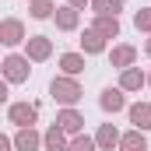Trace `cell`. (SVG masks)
<instances>
[{
  "label": "cell",
  "mask_w": 151,
  "mask_h": 151,
  "mask_svg": "<svg viewBox=\"0 0 151 151\" xmlns=\"http://www.w3.org/2000/svg\"><path fill=\"white\" fill-rule=\"evenodd\" d=\"M53 91H56L63 102H74V99H77V88H74V84H63V81H60V84H53Z\"/></svg>",
  "instance_id": "cell-1"
},
{
  "label": "cell",
  "mask_w": 151,
  "mask_h": 151,
  "mask_svg": "<svg viewBox=\"0 0 151 151\" xmlns=\"http://www.w3.org/2000/svg\"><path fill=\"white\" fill-rule=\"evenodd\" d=\"M134 123H137V127H151V109L137 106V109H134Z\"/></svg>",
  "instance_id": "cell-2"
},
{
  "label": "cell",
  "mask_w": 151,
  "mask_h": 151,
  "mask_svg": "<svg viewBox=\"0 0 151 151\" xmlns=\"http://www.w3.org/2000/svg\"><path fill=\"white\" fill-rule=\"evenodd\" d=\"M14 119H18V123H25V119H28V123H32V116H35V109H28V106H14Z\"/></svg>",
  "instance_id": "cell-3"
},
{
  "label": "cell",
  "mask_w": 151,
  "mask_h": 151,
  "mask_svg": "<svg viewBox=\"0 0 151 151\" xmlns=\"http://www.w3.org/2000/svg\"><path fill=\"white\" fill-rule=\"evenodd\" d=\"M119 102H123V99H119V91H106V99H102V106H106V109H119Z\"/></svg>",
  "instance_id": "cell-4"
},
{
  "label": "cell",
  "mask_w": 151,
  "mask_h": 151,
  "mask_svg": "<svg viewBox=\"0 0 151 151\" xmlns=\"http://www.w3.org/2000/svg\"><path fill=\"white\" fill-rule=\"evenodd\" d=\"M123 148H127V151H144V141H141V137H130Z\"/></svg>",
  "instance_id": "cell-5"
},
{
  "label": "cell",
  "mask_w": 151,
  "mask_h": 151,
  "mask_svg": "<svg viewBox=\"0 0 151 151\" xmlns=\"http://www.w3.org/2000/svg\"><path fill=\"white\" fill-rule=\"evenodd\" d=\"M7 67H11V77H21V67H25V63H21V60H11Z\"/></svg>",
  "instance_id": "cell-6"
},
{
  "label": "cell",
  "mask_w": 151,
  "mask_h": 151,
  "mask_svg": "<svg viewBox=\"0 0 151 151\" xmlns=\"http://www.w3.org/2000/svg\"><path fill=\"white\" fill-rule=\"evenodd\" d=\"M46 14H49V4H46V0H39V4H35V18H46Z\"/></svg>",
  "instance_id": "cell-7"
},
{
  "label": "cell",
  "mask_w": 151,
  "mask_h": 151,
  "mask_svg": "<svg viewBox=\"0 0 151 151\" xmlns=\"http://www.w3.org/2000/svg\"><path fill=\"white\" fill-rule=\"evenodd\" d=\"M63 67H67V70H81V60H77V56H67Z\"/></svg>",
  "instance_id": "cell-8"
},
{
  "label": "cell",
  "mask_w": 151,
  "mask_h": 151,
  "mask_svg": "<svg viewBox=\"0 0 151 151\" xmlns=\"http://www.w3.org/2000/svg\"><path fill=\"white\" fill-rule=\"evenodd\" d=\"M70 151H91V141H88V137H84V141H74Z\"/></svg>",
  "instance_id": "cell-9"
},
{
  "label": "cell",
  "mask_w": 151,
  "mask_h": 151,
  "mask_svg": "<svg viewBox=\"0 0 151 151\" xmlns=\"http://www.w3.org/2000/svg\"><path fill=\"white\" fill-rule=\"evenodd\" d=\"M32 144H35V137H32V134H25V137H21V148H25V151H32Z\"/></svg>",
  "instance_id": "cell-10"
},
{
  "label": "cell",
  "mask_w": 151,
  "mask_h": 151,
  "mask_svg": "<svg viewBox=\"0 0 151 151\" xmlns=\"http://www.w3.org/2000/svg\"><path fill=\"white\" fill-rule=\"evenodd\" d=\"M63 127H67V130H74V127H77V116L67 113V116H63Z\"/></svg>",
  "instance_id": "cell-11"
},
{
  "label": "cell",
  "mask_w": 151,
  "mask_h": 151,
  "mask_svg": "<svg viewBox=\"0 0 151 151\" xmlns=\"http://www.w3.org/2000/svg\"><path fill=\"white\" fill-rule=\"evenodd\" d=\"M74 4H81V0H74Z\"/></svg>",
  "instance_id": "cell-12"
}]
</instances>
